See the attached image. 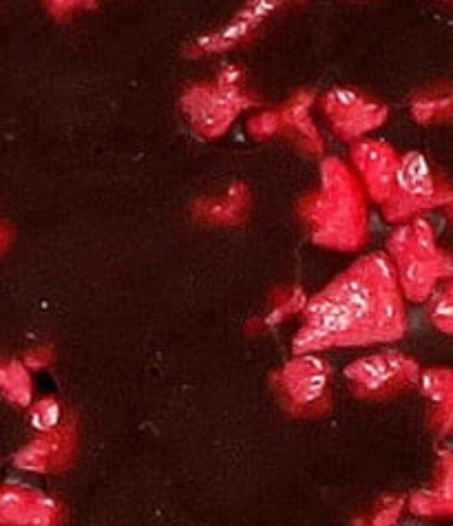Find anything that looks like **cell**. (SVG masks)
<instances>
[{
	"mask_svg": "<svg viewBox=\"0 0 453 526\" xmlns=\"http://www.w3.org/2000/svg\"><path fill=\"white\" fill-rule=\"evenodd\" d=\"M321 191L303 208L316 244L336 250H356L365 237V204L347 166L332 157L321 168Z\"/></svg>",
	"mask_w": 453,
	"mask_h": 526,
	"instance_id": "1",
	"label": "cell"
},
{
	"mask_svg": "<svg viewBox=\"0 0 453 526\" xmlns=\"http://www.w3.org/2000/svg\"><path fill=\"white\" fill-rule=\"evenodd\" d=\"M451 188L440 180L434 166L423 153L407 151L398 157L394 193L385 206V217L389 222H405L429 208L449 206Z\"/></svg>",
	"mask_w": 453,
	"mask_h": 526,
	"instance_id": "2",
	"label": "cell"
},
{
	"mask_svg": "<svg viewBox=\"0 0 453 526\" xmlns=\"http://www.w3.org/2000/svg\"><path fill=\"white\" fill-rule=\"evenodd\" d=\"M345 378L352 381L356 396L383 401L407 387L418 385L420 365L403 352L385 350L347 365Z\"/></svg>",
	"mask_w": 453,
	"mask_h": 526,
	"instance_id": "3",
	"label": "cell"
},
{
	"mask_svg": "<svg viewBox=\"0 0 453 526\" xmlns=\"http://www.w3.org/2000/svg\"><path fill=\"white\" fill-rule=\"evenodd\" d=\"M330 381L332 374H299L283 367L277 376V387L290 414L314 418L328 412L332 405Z\"/></svg>",
	"mask_w": 453,
	"mask_h": 526,
	"instance_id": "4",
	"label": "cell"
},
{
	"mask_svg": "<svg viewBox=\"0 0 453 526\" xmlns=\"http://www.w3.org/2000/svg\"><path fill=\"white\" fill-rule=\"evenodd\" d=\"M78 443V429L76 420L67 418V423L62 425L54 434L38 436L31 440L27 447H23L14 458V465L23 471L34 473H51L62 471L69 467Z\"/></svg>",
	"mask_w": 453,
	"mask_h": 526,
	"instance_id": "5",
	"label": "cell"
},
{
	"mask_svg": "<svg viewBox=\"0 0 453 526\" xmlns=\"http://www.w3.org/2000/svg\"><path fill=\"white\" fill-rule=\"evenodd\" d=\"M305 325L321 330L330 336L336 347L343 345H370V339L358 328L350 310L336 301L328 290L314 294L303 305Z\"/></svg>",
	"mask_w": 453,
	"mask_h": 526,
	"instance_id": "6",
	"label": "cell"
},
{
	"mask_svg": "<svg viewBox=\"0 0 453 526\" xmlns=\"http://www.w3.org/2000/svg\"><path fill=\"white\" fill-rule=\"evenodd\" d=\"M182 109L191 120L193 129L204 138H219L233 124L237 111L230 107L215 84H195L182 98Z\"/></svg>",
	"mask_w": 453,
	"mask_h": 526,
	"instance_id": "7",
	"label": "cell"
},
{
	"mask_svg": "<svg viewBox=\"0 0 453 526\" xmlns=\"http://www.w3.org/2000/svg\"><path fill=\"white\" fill-rule=\"evenodd\" d=\"M332 297L345 305L354 321L358 323L361 332L370 339V345H374L372 339V314H374V305H376V288L370 281L363 277V272L356 266H352L347 272H343L341 277H336L328 288Z\"/></svg>",
	"mask_w": 453,
	"mask_h": 526,
	"instance_id": "8",
	"label": "cell"
},
{
	"mask_svg": "<svg viewBox=\"0 0 453 526\" xmlns=\"http://www.w3.org/2000/svg\"><path fill=\"white\" fill-rule=\"evenodd\" d=\"M398 275V292H403L409 301L423 303L434 292L440 279L451 275V259L445 257L440 261H427L416 255H407L396 261Z\"/></svg>",
	"mask_w": 453,
	"mask_h": 526,
	"instance_id": "9",
	"label": "cell"
},
{
	"mask_svg": "<svg viewBox=\"0 0 453 526\" xmlns=\"http://www.w3.org/2000/svg\"><path fill=\"white\" fill-rule=\"evenodd\" d=\"M279 7H281L279 3H266V0H261V3H250L244 12H239L237 18L230 20L224 29L199 38L193 47L199 49V54H217V51L233 49L239 45V42H244L255 34L257 27L263 23V18H268Z\"/></svg>",
	"mask_w": 453,
	"mask_h": 526,
	"instance_id": "10",
	"label": "cell"
},
{
	"mask_svg": "<svg viewBox=\"0 0 453 526\" xmlns=\"http://www.w3.org/2000/svg\"><path fill=\"white\" fill-rule=\"evenodd\" d=\"M407 330V312L403 294L378 292L372 314V339L374 343H394Z\"/></svg>",
	"mask_w": 453,
	"mask_h": 526,
	"instance_id": "11",
	"label": "cell"
},
{
	"mask_svg": "<svg viewBox=\"0 0 453 526\" xmlns=\"http://www.w3.org/2000/svg\"><path fill=\"white\" fill-rule=\"evenodd\" d=\"M195 217L204 219V222H213L219 226H233L237 222H244L248 213V191L244 184H235L226 197L221 199H206L193 208Z\"/></svg>",
	"mask_w": 453,
	"mask_h": 526,
	"instance_id": "12",
	"label": "cell"
},
{
	"mask_svg": "<svg viewBox=\"0 0 453 526\" xmlns=\"http://www.w3.org/2000/svg\"><path fill=\"white\" fill-rule=\"evenodd\" d=\"M312 104H314V93L299 91L297 96L279 111V118L283 126H290V129L299 133V138L312 153H323V140L310 118Z\"/></svg>",
	"mask_w": 453,
	"mask_h": 526,
	"instance_id": "13",
	"label": "cell"
},
{
	"mask_svg": "<svg viewBox=\"0 0 453 526\" xmlns=\"http://www.w3.org/2000/svg\"><path fill=\"white\" fill-rule=\"evenodd\" d=\"M387 120V107L372 100H363L354 111H350L343 118L334 120V131L341 135L343 140H356L361 135L378 129Z\"/></svg>",
	"mask_w": 453,
	"mask_h": 526,
	"instance_id": "14",
	"label": "cell"
},
{
	"mask_svg": "<svg viewBox=\"0 0 453 526\" xmlns=\"http://www.w3.org/2000/svg\"><path fill=\"white\" fill-rule=\"evenodd\" d=\"M0 392L18 407H31L34 403V385L23 361L0 363Z\"/></svg>",
	"mask_w": 453,
	"mask_h": 526,
	"instance_id": "15",
	"label": "cell"
},
{
	"mask_svg": "<svg viewBox=\"0 0 453 526\" xmlns=\"http://www.w3.org/2000/svg\"><path fill=\"white\" fill-rule=\"evenodd\" d=\"M34 491L0 487V526H29L34 513Z\"/></svg>",
	"mask_w": 453,
	"mask_h": 526,
	"instance_id": "16",
	"label": "cell"
},
{
	"mask_svg": "<svg viewBox=\"0 0 453 526\" xmlns=\"http://www.w3.org/2000/svg\"><path fill=\"white\" fill-rule=\"evenodd\" d=\"M354 266L363 272V277L372 283L376 292H394L398 290V275L394 259L385 252H374V255L358 259Z\"/></svg>",
	"mask_w": 453,
	"mask_h": 526,
	"instance_id": "17",
	"label": "cell"
},
{
	"mask_svg": "<svg viewBox=\"0 0 453 526\" xmlns=\"http://www.w3.org/2000/svg\"><path fill=\"white\" fill-rule=\"evenodd\" d=\"M67 412L58 398L47 396L40 398V401L31 403L29 407V425L34 427L40 436L54 434L62 425L67 423Z\"/></svg>",
	"mask_w": 453,
	"mask_h": 526,
	"instance_id": "18",
	"label": "cell"
},
{
	"mask_svg": "<svg viewBox=\"0 0 453 526\" xmlns=\"http://www.w3.org/2000/svg\"><path fill=\"white\" fill-rule=\"evenodd\" d=\"M398 153L389 146L387 142L381 140H361L352 149V160L356 164L358 171L365 177L367 173L376 171L378 166H383L387 162L396 160Z\"/></svg>",
	"mask_w": 453,
	"mask_h": 526,
	"instance_id": "19",
	"label": "cell"
},
{
	"mask_svg": "<svg viewBox=\"0 0 453 526\" xmlns=\"http://www.w3.org/2000/svg\"><path fill=\"white\" fill-rule=\"evenodd\" d=\"M418 385L420 389H423V394L429 398V401L436 405V409L451 405L453 389H451V370H447V367L420 372Z\"/></svg>",
	"mask_w": 453,
	"mask_h": 526,
	"instance_id": "20",
	"label": "cell"
},
{
	"mask_svg": "<svg viewBox=\"0 0 453 526\" xmlns=\"http://www.w3.org/2000/svg\"><path fill=\"white\" fill-rule=\"evenodd\" d=\"M409 226H412V255L427 261H440L449 257L447 252L438 248L434 226L429 224V219H425L423 215H416L414 222Z\"/></svg>",
	"mask_w": 453,
	"mask_h": 526,
	"instance_id": "21",
	"label": "cell"
},
{
	"mask_svg": "<svg viewBox=\"0 0 453 526\" xmlns=\"http://www.w3.org/2000/svg\"><path fill=\"white\" fill-rule=\"evenodd\" d=\"M429 319L442 334L453 332V301H451V283L436 286L429 294Z\"/></svg>",
	"mask_w": 453,
	"mask_h": 526,
	"instance_id": "22",
	"label": "cell"
},
{
	"mask_svg": "<svg viewBox=\"0 0 453 526\" xmlns=\"http://www.w3.org/2000/svg\"><path fill=\"white\" fill-rule=\"evenodd\" d=\"M396 166H398V157L392 162L378 166L376 171L367 173L363 177L365 186H367V193L372 195L374 202H378V204H387L389 202V197H392V193H394Z\"/></svg>",
	"mask_w": 453,
	"mask_h": 526,
	"instance_id": "23",
	"label": "cell"
},
{
	"mask_svg": "<svg viewBox=\"0 0 453 526\" xmlns=\"http://www.w3.org/2000/svg\"><path fill=\"white\" fill-rule=\"evenodd\" d=\"M451 96L442 98H425V96H418L412 102V115L414 120L420 124H431V122H438V120H449L451 118Z\"/></svg>",
	"mask_w": 453,
	"mask_h": 526,
	"instance_id": "24",
	"label": "cell"
},
{
	"mask_svg": "<svg viewBox=\"0 0 453 526\" xmlns=\"http://www.w3.org/2000/svg\"><path fill=\"white\" fill-rule=\"evenodd\" d=\"M365 98L358 93L356 89L350 87H336L332 89L328 96L323 100V109L325 113L330 115V120H339L343 115H347L350 111H354L358 104H361Z\"/></svg>",
	"mask_w": 453,
	"mask_h": 526,
	"instance_id": "25",
	"label": "cell"
},
{
	"mask_svg": "<svg viewBox=\"0 0 453 526\" xmlns=\"http://www.w3.org/2000/svg\"><path fill=\"white\" fill-rule=\"evenodd\" d=\"M328 347H336V343L330 339L328 334L316 328H310V325H303V328L294 334V339H292L294 356L314 354L319 350H328Z\"/></svg>",
	"mask_w": 453,
	"mask_h": 526,
	"instance_id": "26",
	"label": "cell"
},
{
	"mask_svg": "<svg viewBox=\"0 0 453 526\" xmlns=\"http://www.w3.org/2000/svg\"><path fill=\"white\" fill-rule=\"evenodd\" d=\"M34 504H36V509H34V513H31L29 526H60L62 509L54 498L36 493Z\"/></svg>",
	"mask_w": 453,
	"mask_h": 526,
	"instance_id": "27",
	"label": "cell"
},
{
	"mask_svg": "<svg viewBox=\"0 0 453 526\" xmlns=\"http://www.w3.org/2000/svg\"><path fill=\"white\" fill-rule=\"evenodd\" d=\"M409 509H412L414 515H420V518H434V515H449L451 511L440 504L434 491H418L409 500Z\"/></svg>",
	"mask_w": 453,
	"mask_h": 526,
	"instance_id": "28",
	"label": "cell"
},
{
	"mask_svg": "<svg viewBox=\"0 0 453 526\" xmlns=\"http://www.w3.org/2000/svg\"><path fill=\"white\" fill-rule=\"evenodd\" d=\"M405 507L403 496H385L378 504L374 518L367 522V526H394L400 518V511Z\"/></svg>",
	"mask_w": 453,
	"mask_h": 526,
	"instance_id": "29",
	"label": "cell"
},
{
	"mask_svg": "<svg viewBox=\"0 0 453 526\" xmlns=\"http://www.w3.org/2000/svg\"><path fill=\"white\" fill-rule=\"evenodd\" d=\"M305 301H308V297H305V292L301 288H294L292 294H288L286 299H283L275 310H272L268 317H266V325H275V323H281L283 319L292 317V314H297L303 310Z\"/></svg>",
	"mask_w": 453,
	"mask_h": 526,
	"instance_id": "30",
	"label": "cell"
},
{
	"mask_svg": "<svg viewBox=\"0 0 453 526\" xmlns=\"http://www.w3.org/2000/svg\"><path fill=\"white\" fill-rule=\"evenodd\" d=\"M283 367H286V370H290V372H299V374H332L330 361H325L316 354L294 356V359L288 361Z\"/></svg>",
	"mask_w": 453,
	"mask_h": 526,
	"instance_id": "31",
	"label": "cell"
},
{
	"mask_svg": "<svg viewBox=\"0 0 453 526\" xmlns=\"http://www.w3.org/2000/svg\"><path fill=\"white\" fill-rule=\"evenodd\" d=\"M250 133L255 135L259 140H266L272 138V135H277L283 129V122L279 118V111H266L257 115V118H252L248 124Z\"/></svg>",
	"mask_w": 453,
	"mask_h": 526,
	"instance_id": "32",
	"label": "cell"
},
{
	"mask_svg": "<svg viewBox=\"0 0 453 526\" xmlns=\"http://www.w3.org/2000/svg\"><path fill=\"white\" fill-rule=\"evenodd\" d=\"M387 248H389V255H392L396 261L412 255V226L400 224L392 233V237H389Z\"/></svg>",
	"mask_w": 453,
	"mask_h": 526,
	"instance_id": "33",
	"label": "cell"
},
{
	"mask_svg": "<svg viewBox=\"0 0 453 526\" xmlns=\"http://www.w3.org/2000/svg\"><path fill=\"white\" fill-rule=\"evenodd\" d=\"M51 363H54V350H51V347H38V350H34V352H29L27 356H25V361H23V365L27 367V370H29V367H34V370H36V367H49Z\"/></svg>",
	"mask_w": 453,
	"mask_h": 526,
	"instance_id": "34",
	"label": "cell"
},
{
	"mask_svg": "<svg viewBox=\"0 0 453 526\" xmlns=\"http://www.w3.org/2000/svg\"><path fill=\"white\" fill-rule=\"evenodd\" d=\"M241 78H244V71L237 65H224V69L219 71L217 76V87H241Z\"/></svg>",
	"mask_w": 453,
	"mask_h": 526,
	"instance_id": "35",
	"label": "cell"
},
{
	"mask_svg": "<svg viewBox=\"0 0 453 526\" xmlns=\"http://www.w3.org/2000/svg\"><path fill=\"white\" fill-rule=\"evenodd\" d=\"M9 241H12V233H9V228L0 222V255H3V252L7 250Z\"/></svg>",
	"mask_w": 453,
	"mask_h": 526,
	"instance_id": "36",
	"label": "cell"
}]
</instances>
